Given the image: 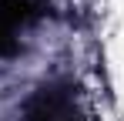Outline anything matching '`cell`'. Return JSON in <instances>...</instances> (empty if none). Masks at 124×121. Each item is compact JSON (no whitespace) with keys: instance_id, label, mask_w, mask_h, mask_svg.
Returning <instances> with one entry per match:
<instances>
[{"instance_id":"6da1fadb","label":"cell","mask_w":124,"mask_h":121,"mask_svg":"<svg viewBox=\"0 0 124 121\" xmlns=\"http://www.w3.org/2000/svg\"><path fill=\"white\" fill-rule=\"evenodd\" d=\"M23 121H81L77 87L70 81L40 84L23 104Z\"/></svg>"},{"instance_id":"7a4b0ae2","label":"cell","mask_w":124,"mask_h":121,"mask_svg":"<svg viewBox=\"0 0 124 121\" xmlns=\"http://www.w3.org/2000/svg\"><path fill=\"white\" fill-rule=\"evenodd\" d=\"M37 14H40L37 0H0V57L17 54V44H20L17 34Z\"/></svg>"}]
</instances>
